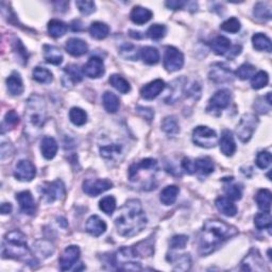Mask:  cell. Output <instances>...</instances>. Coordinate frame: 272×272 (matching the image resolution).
<instances>
[{
  "instance_id": "23",
  "label": "cell",
  "mask_w": 272,
  "mask_h": 272,
  "mask_svg": "<svg viewBox=\"0 0 272 272\" xmlns=\"http://www.w3.org/2000/svg\"><path fill=\"white\" fill-rule=\"evenodd\" d=\"M65 48H66V51L74 57H81L83 54H85L88 49L87 44L85 42L76 38L69 39L67 42H66Z\"/></svg>"
},
{
  "instance_id": "54",
  "label": "cell",
  "mask_w": 272,
  "mask_h": 272,
  "mask_svg": "<svg viewBox=\"0 0 272 272\" xmlns=\"http://www.w3.org/2000/svg\"><path fill=\"white\" fill-rule=\"evenodd\" d=\"M225 191L227 196L231 200H240L241 196H243V190L240 187L236 184H229L225 187Z\"/></svg>"
},
{
  "instance_id": "5",
  "label": "cell",
  "mask_w": 272,
  "mask_h": 272,
  "mask_svg": "<svg viewBox=\"0 0 272 272\" xmlns=\"http://www.w3.org/2000/svg\"><path fill=\"white\" fill-rule=\"evenodd\" d=\"M26 124L31 129H41L46 122V105L39 95H33L27 101Z\"/></svg>"
},
{
  "instance_id": "14",
  "label": "cell",
  "mask_w": 272,
  "mask_h": 272,
  "mask_svg": "<svg viewBox=\"0 0 272 272\" xmlns=\"http://www.w3.org/2000/svg\"><path fill=\"white\" fill-rule=\"evenodd\" d=\"M83 72L84 75L92 78V79H97V78H100L104 76L105 64L104 61H102V59L98 57L90 58L87 61V63L84 65Z\"/></svg>"
},
{
  "instance_id": "49",
  "label": "cell",
  "mask_w": 272,
  "mask_h": 272,
  "mask_svg": "<svg viewBox=\"0 0 272 272\" xmlns=\"http://www.w3.org/2000/svg\"><path fill=\"white\" fill-rule=\"evenodd\" d=\"M167 32V29L164 25H152L149 29H148V36L151 40H154V41H159L161 39L164 38L166 35Z\"/></svg>"
},
{
  "instance_id": "30",
  "label": "cell",
  "mask_w": 272,
  "mask_h": 272,
  "mask_svg": "<svg viewBox=\"0 0 272 272\" xmlns=\"http://www.w3.org/2000/svg\"><path fill=\"white\" fill-rule=\"evenodd\" d=\"M44 58L47 63L52 65H60L63 62V54L61 50L50 45L44 46Z\"/></svg>"
},
{
  "instance_id": "46",
  "label": "cell",
  "mask_w": 272,
  "mask_h": 272,
  "mask_svg": "<svg viewBox=\"0 0 272 272\" xmlns=\"http://www.w3.org/2000/svg\"><path fill=\"white\" fill-rule=\"evenodd\" d=\"M120 56L130 61H136L138 59L137 48L132 44H125L120 47Z\"/></svg>"
},
{
  "instance_id": "18",
  "label": "cell",
  "mask_w": 272,
  "mask_h": 272,
  "mask_svg": "<svg viewBox=\"0 0 272 272\" xmlns=\"http://www.w3.org/2000/svg\"><path fill=\"white\" fill-rule=\"evenodd\" d=\"M16 200L18 201V203H20L21 209L23 211V213L30 216L35 214L36 205L31 192L28 190L18 192L16 195Z\"/></svg>"
},
{
  "instance_id": "52",
  "label": "cell",
  "mask_w": 272,
  "mask_h": 272,
  "mask_svg": "<svg viewBox=\"0 0 272 272\" xmlns=\"http://www.w3.org/2000/svg\"><path fill=\"white\" fill-rule=\"evenodd\" d=\"M240 28H241L240 21L235 17L230 18V20L226 21L221 25V29L223 30V31L230 32V33H237L240 30Z\"/></svg>"
},
{
  "instance_id": "37",
  "label": "cell",
  "mask_w": 272,
  "mask_h": 272,
  "mask_svg": "<svg viewBox=\"0 0 272 272\" xmlns=\"http://www.w3.org/2000/svg\"><path fill=\"white\" fill-rule=\"evenodd\" d=\"M193 162H195L196 171L200 172L203 176H208L214 171V162L209 158H199Z\"/></svg>"
},
{
  "instance_id": "19",
  "label": "cell",
  "mask_w": 272,
  "mask_h": 272,
  "mask_svg": "<svg viewBox=\"0 0 272 272\" xmlns=\"http://www.w3.org/2000/svg\"><path fill=\"white\" fill-rule=\"evenodd\" d=\"M100 154L108 161H118L124 155L123 146L119 144H107L100 146Z\"/></svg>"
},
{
  "instance_id": "25",
  "label": "cell",
  "mask_w": 272,
  "mask_h": 272,
  "mask_svg": "<svg viewBox=\"0 0 272 272\" xmlns=\"http://www.w3.org/2000/svg\"><path fill=\"white\" fill-rule=\"evenodd\" d=\"M152 16L153 13L149 9L140 7V5L133 8L130 14L131 21L134 23H136V25H144V23L148 22L151 18H152Z\"/></svg>"
},
{
  "instance_id": "26",
  "label": "cell",
  "mask_w": 272,
  "mask_h": 272,
  "mask_svg": "<svg viewBox=\"0 0 272 272\" xmlns=\"http://www.w3.org/2000/svg\"><path fill=\"white\" fill-rule=\"evenodd\" d=\"M41 151L46 160H52L58 152V143L53 137L46 136L42 141Z\"/></svg>"
},
{
  "instance_id": "55",
  "label": "cell",
  "mask_w": 272,
  "mask_h": 272,
  "mask_svg": "<svg viewBox=\"0 0 272 272\" xmlns=\"http://www.w3.org/2000/svg\"><path fill=\"white\" fill-rule=\"evenodd\" d=\"M76 5L79 9L82 14L89 15L95 12V3L94 1H86V0H79L76 2Z\"/></svg>"
},
{
  "instance_id": "7",
  "label": "cell",
  "mask_w": 272,
  "mask_h": 272,
  "mask_svg": "<svg viewBox=\"0 0 272 272\" xmlns=\"http://www.w3.org/2000/svg\"><path fill=\"white\" fill-rule=\"evenodd\" d=\"M258 125V118L253 114H245L237 126L236 134L243 143H248Z\"/></svg>"
},
{
  "instance_id": "16",
  "label": "cell",
  "mask_w": 272,
  "mask_h": 272,
  "mask_svg": "<svg viewBox=\"0 0 272 272\" xmlns=\"http://www.w3.org/2000/svg\"><path fill=\"white\" fill-rule=\"evenodd\" d=\"M264 259L262 258L261 254H259L258 250L252 249L249 254H248L244 261L241 262V269L243 270H249V271H254V270H264Z\"/></svg>"
},
{
  "instance_id": "32",
  "label": "cell",
  "mask_w": 272,
  "mask_h": 272,
  "mask_svg": "<svg viewBox=\"0 0 272 272\" xmlns=\"http://www.w3.org/2000/svg\"><path fill=\"white\" fill-rule=\"evenodd\" d=\"M252 43H253V47L258 51L271 52L272 50L270 39L267 35H265L263 33H256L253 35Z\"/></svg>"
},
{
  "instance_id": "1",
  "label": "cell",
  "mask_w": 272,
  "mask_h": 272,
  "mask_svg": "<svg viewBox=\"0 0 272 272\" xmlns=\"http://www.w3.org/2000/svg\"><path fill=\"white\" fill-rule=\"evenodd\" d=\"M238 234V230L220 220H207L199 237V252L202 256L215 252L228 239Z\"/></svg>"
},
{
  "instance_id": "59",
  "label": "cell",
  "mask_w": 272,
  "mask_h": 272,
  "mask_svg": "<svg viewBox=\"0 0 272 272\" xmlns=\"http://www.w3.org/2000/svg\"><path fill=\"white\" fill-rule=\"evenodd\" d=\"M136 111L137 113L141 115L142 117H144L145 119H147L148 122H151V120L153 119L154 117V112L152 108H150V107H144V106H138L136 108Z\"/></svg>"
},
{
  "instance_id": "28",
  "label": "cell",
  "mask_w": 272,
  "mask_h": 272,
  "mask_svg": "<svg viewBox=\"0 0 272 272\" xmlns=\"http://www.w3.org/2000/svg\"><path fill=\"white\" fill-rule=\"evenodd\" d=\"M7 87L12 96H20L22 94L25 87H23L21 77L18 72H12V75L7 79Z\"/></svg>"
},
{
  "instance_id": "15",
  "label": "cell",
  "mask_w": 272,
  "mask_h": 272,
  "mask_svg": "<svg viewBox=\"0 0 272 272\" xmlns=\"http://www.w3.org/2000/svg\"><path fill=\"white\" fill-rule=\"evenodd\" d=\"M209 79L216 83H230L234 80V74L223 64H217L209 72Z\"/></svg>"
},
{
  "instance_id": "60",
  "label": "cell",
  "mask_w": 272,
  "mask_h": 272,
  "mask_svg": "<svg viewBox=\"0 0 272 272\" xmlns=\"http://www.w3.org/2000/svg\"><path fill=\"white\" fill-rule=\"evenodd\" d=\"M181 166L184 169V170L188 173V174H192L196 172V168H195V162L191 161L190 159H183L182 163H181Z\"/></svg>"
},
{
  "instance_id": "20",
  "label": "cell",
  "mask_w": 272,
  "mask_h": 272,
  "mask_svg": "<svg viewBox=\"0 0 272 272\" xmlns=\"http://www.w3.org/2000/svg\"><path fill=\"white\" fill-rule=\"evenodd\" d=\"M85 230L90 235H93L95 237H98L106 231V225L99 216L93 215L87 219Z\"/></svg>"
},
{
  "instance_id": "34",
  "label": "cell",
  "mask_w": 272,
  "mask_h": 272,
  "mask_svg": "<svg viewBox=\"0 0 272 272\" xmlns=\"http://www.w3.org/2000/svg\"><path fill=\"white\" fill-rule=\"evenodd\" d=\"M110 33V28L105 22L95 21L89 27V34L96 40H104Z\"/></svg>"
},
{
  "instance_id": "50",
  "label": "cell",
  "mask_w": 272,
  "mask_h": 272,
  "mask_svg": "<svg viewBox=\"0 0 272 272\" xmlns=\"http://www.w3.org/2000/svg\"><path fill=\"white\" fill-rule=\"evenodd\" d=\"M182 79H183V78H182ZM182 79L177 80L178 84H176V81L172 83L173 89H172L171 94L169 95V98L165 99L166 104H174V102H176L178 99H180L181 93H183V90H184V83L181 84V81H182Z\"/></svg>"
},
{
  "instance_id": "48",
  "label": "cell",
  "mask_w": 272,
  "mask_h": 272,
  "mask_svg": "<svg viewBox=\"0 0 272 272\" xmlns=\"http://www.w3.org/2000/svg\"><path fill=\"white\" fill-rule=\"evenodd\" d=\"M254 225L258 230H270L271 229V215L270 213L257 214L254 218Z\"/></svg>"
},
{
  "instance_id": "9",
  "label": "cell",
  "mask_w": 272,
  "mask_h": 272,
  "mask_svg": "<svg viewBox=\"0 0 272 272\" xmlns=\"http://www.w3.org/2000/svg\"><path fill=\"white\" fill-rule=\"evenodd\" d=\"M184 56L177 48L172 46L166 47L164 54V67L167 71L174 72L183 67Z\"/></svg>"
},
{
  "instance_id": "31",
  "label": "cell",
  "mask_w": 272,
  "mask_h": 272,
  "mask_svg": "<svg viewBox=\"0 0 272 272\" xmlns=\"http://www.w3.org/2000/svg\"><path fill=\"white\" fill-rule=\"evenodd\" d=\"M180 188L176 185H169L161 192V202L164 205H172L177 201Z\"/></svg>"
},
{
  "instance_id": "57",
  "label": "cell",
  "mask_w": 272,
  "mask_h": 272,
  "mask_svg": "<svg viewBox=\"0 0 272 272\" xmlns=\"http://www.w3.org/2000/svg\"><path fill=\"white\" fill-rule=\"evenodd\" d=\"M187 243H188V237L185 235H176L170 240V248L171 249H184Z\"/></svg>"
},
{
  "instance_id": "22",
  "label": "cell",
  "mask_w": 272,
  "mask_h": 272,
  "mask_svg": "<svg viewBox=\"0 0 272 272\" xmlns=\"http://www.w3.org/2000/svg\"><path fill=\"white\" fill-rule=\"evenodd\" d=\"M133 254L135 257H147L153 255L154 253V239L149 237L146 240H143L132 248Z\"/></svg>"
},
{
  "instance_id": "61",
  "label": "cell",
  "mask_w": 272,
  "mask_h": 272,
  "mask_svg": "<svg viewBox=\"0 0 272 272\" xmlns=\"http://www.w3.org/2000/svg\"><path fill=\"white\" fill-rule=\"evenodd\" d=\"M166 7L168 9H171V10H180V9H183L184 5L186 4V2L184 1H181V0H170V1H166Z\"/></svg>"
},
{
  "instance_id": "42",
  "label": "cell",
  "mask_w": 272,
  "mask_h": 272,
  "mask_svg": "<svg viewBox=\"0 0 272 272\" xmlns=\"http://www.w3.org/2000/svg\"><path fill=\"white\" fill-rule=\"evenodd\" d=\"M69 119L75 126H83L87 122V114L80 107H72L69 111Z\"/></svg>"
},
{
  "instance_id": "27",
  "label": "cell",
  "mask_w": 272,
  "mask_h": 272,
  "mask_svg": "<svg viewBox=\"0 0 272 272\" xmlns=\"http://www.w3.org/2000/svg\"><path fill=\"white\" fill-rule=\"evenodd\" d=\"M215 205L217 209H218L221 214L226 215L228 217H233L237 214V208L231 199L226 197H219L215 201Z\"/></svg>"
},
{
  "instance_id": "10",
  "label": "cell",
  "mask_w": 272,
  "mask_h": 272,
  "mask_svg": "<svg viewBox=\"0 0 272 272\" xmlns=\"http://www.w3.org/2000/svg\"><path fill=\"white\" fill-rule=\"evenodd\" d=\"M231 98H232V95L230 90L228 89L218 90V92L210 98L207 111L209 113L218 115L222 110H225V108H227L230 105Z\"/></svg>"
},
{
  "instance_id": "51",
  "label": "cell",
  "mask_w": 272,
  "mask_h": 272,
  "mask_svg": "<svg viewBox=\"0 0 272 272\" xmlns=\"http://www.w3.org/2000/svg\"><path fill=\"white\" fill-rule=\"evenodd\" d=\"M254 72H255L254 66L249 64V63H245L237 69L236 74H237L239 79L247 80V79H249L250 77L254 76Z\"/></svg>"
},
{
  "instance_id": "35",
  "label": "cell",
  "mask_w": 272,
  "mask_h": 272,
  "mask_svg": "<svg viewBox=\"0 0 272 272\" xmlns=\"http://www.w3.org/2000/svg\"><path fill=\"white\" fill-rule=\"evenodd\" d=\"M141 57L143 59V61L148 65L158 64L160 61V52L154 47L147 46L142 48Z\"/></svg>"
},
{
  "instance_id": "53",
  "label": "cell",
  "mask_w": 272,
  "mask_h": 272,
  "mask_svg": "<svg viewBox=\"0 0 272 272\" xmlns=\"http://www.w3.org/2000/svg\"><path fill=\"white\" fill-rule=\"evenodd\" d=\"M272 162V156L268 151H262L256 156V165L261 169H267Z\"/></svg>"
},
{
  "instance_id": "62",
  "label": "cell",
  "mask_w": 272,
  "mask_h": 272,
  "mask_svg": "<svg viewBox=\"0 0 272 272\" xmlns=\"http://www.w3.org/2000/svg\"><path fill=\"white\" fill-rule=\"evenodd\" d=\"M11 210H12L11 203H2V205H1V214L2 215L10 214Z\"/></svg>"
},
{
  "instance_id": "2",
  "label": "cell",
  "mask_w": 272,
  "mask_h": 272,
  "mask_svg": "<svg viewBox=\"0 0 272 272\" xmlns=\"http://www.w3.org/2000/svg\"><path fill=\"white\" fill-rule=\"evenodd\" d=\"M117 232L125 237L135 236L147 226V217L145 215L140 200L132 199L126 201L115 219Z\"/></svg>"
},
{
  "instance_id": "21",
  "label": "cell",
  "mask_w": 272,
  "mask_h": 272,
  "mask_svg": "<svg viewBox=\"0 0 272 272\" xmlns=\"http://www.w3.org/2000/svg\"><path fill=\"white\" fill-rule=\"evenodd\" d=\"M219 146L221 152L227 156H232L235 153V151H236V144H235L231 131L225 130L222 132L221 138L219 141Z\"/></svg>"
},
{
  "instance_id": "6",
  "label": "cell",
  "mask_w": 272,
  "mask_h": 272,
  "mask_svg": "<svg viewBox=\"0 0 272 272\" xmlns=\"http://www.w3.org/2000/svg\"><path fill=\"white\" fill-rule=\"evenodd\" d=\"M192 141L199 147L207 149L214 148L217 143V134L209 126H199L192 131Z\"/></svg>"
},
{
  "instance_id": "24",
  "label": "cell",
  "mask_w": 272,
  "mask_h": 272,
  "mask_svg": "<svg viewBox=\"0 0 272 272\" xmlns=\"http://www.w3.org/2000/svg\"><path fill=\"white\" fill-rule=\"evenodd\" d=\"M211 49L213 51L218 54V56H226L228 57L230 51L232 49L231 41H230L226 36H217L213 41H211Z\"/></svg>"
},
{
  "instance_id": "13",
  "label": "cell",
  "mask_w": 272,
  "mask_h": 272,
  "mask_svg": "<svg viewBox=\"0 0 272 272\" xmlns=\"http://www.w3.org/2000/svg\"><path fill=\"white\" fill-rule=\"evenodd\" d=\"M36 174V168L30 161L22 160L18 162V164L15 167L14 177L22 181V182H30L32 181Z\"/></svg>"
},
{
  "instance_id": "17",
  "label": "cell",
  "mask_w": 272,
  "mask_h": 272,
  "mask_svg": "<svg viewBox=\"0 0 272 272\" xmlns=\"http://www.w3.org/2000/svg\"><path fill=\"white\" fill-rule=\"evenodd\" d=\"M164 88L165 82L161 79H156L143 86L141 89V95L144 99L153 100L163 92Z\"/></svg>"
},
{
  "instance_id": "36",
  "label": "cell",
  "mask_w": 272,
  "mask_h": 272,
  "mask_svg": "<svg viewBox=\"0 0 272 272\" xmlns=\"http://www.w3.org/2000/svg\"><path fill=\"white\" fill-rule=\"evenodd\" d=\"M48 32L54 39L61 38V36L67 32V25L62 21L52 20L48 22Z\"/></svg>"
},
{
  "instance_id": "47",
  "label": "cell",
  "mask_w": 272,
  "mask_h": 272,
  "mask_svg": "<svg viewBox=\"0 0 272 272\" xmlns=\"http://www.w3.org/2000/svg\"><path fill=\"white\" fill-rule=\"evenodd\" d=\"M99 208L106 215H112L116 209V200L113 196L105 197L102 200H100Z\"/></svg>"
},
{
  "instance_id": "12",
  "label": "cell",
  "mask_w": 272,
  "mask_h": 272,
  "mask_svg": "<svg viewBox=\"0 0 272 272\" xmlns=\"http://www.w3.org/2000/svg\"><path fill=\"white\" fill-rule=\"evenodd\" d=\"M80 258V249L77 246H69L66 248L62 253L61 257L59 259L60 267L61 270L66 271L72 268V266L76 265Z\"/></svg>"
},
{
  "instance_id": "4",
  "label": "cell",
  "mask_w": 272,
  "mask_h": 272,
  "mask_svg": "<svg viewBox=\"0 0 272 272\" xmlns=\"http://www.w3.org/2000/svg\"><path fill=\"white\" fill-rule=\"evenodd\" d=\"M158 169L156 160L144 159L130 166L129 180L133 183L140 184L143 190L154 189L156 186L155 174Z\"/></svg>"
},
{
  "instance_id": "33",
  "label": "cell",
  "mask_w": 272,
  "mask_h": 272,
  "mask_svg": "<svg viewBox=\"0 0 272 272\" xmlns=\"http://www.w3.org/2000/svg\"><path fill=\"white\" fill-rule=\"evenodd\" d=\"M255 201L261 210L270 213L271 208V191L268 189L258 190L255 196Z\"/></svg>"
},
{
  "instance_id": "3",
  "label": "cell",
  "mask_w": 272,
  "mask_h": 272,
  "mask_svg": "<svg viewBox=\"0 0 272 272\" xmlns=\"http://www.w3.org/2000/svg\"><path fill=\"white\" fill-rule=\"evenodd\" d=\"M2 257L25 261L28 264L34 263V258L31 257V252L27 245L26 236L17 230L5 234L2 243Z\"/></svg>"
},
{
  "instance_id": "40",
  "label": "cell",
  "mask_w": 272,
  "mask_h": 272,
  "mask_svg": "<svg viewBox=\"0 0 272 272\" xmlns=\"http://www.w3.org/2000/svg\"><path fill=\"white\" fill-rule=\"evenodd\" d=\"M110 83L114 88H116L118 92H120L122 94H128L131 90L130 83L126 81L124 77L119 75L111 76Z\"/></svg>"
},
{
  "instance_id": "41",
  "label": "cell",
  "mask_w": 272,
  "mask_h": 272,
  "mask_svg": "<svg viewBox=\"0 0 272 272\" xmlns=\"http://www.w3.org/2000/svg\"><path fill=\"white\" fill-rule=\"evenodd\" d=\"M162 129L168 135H170V136L177 135L180 132V126H179L178 120L176 119V117H173V116L166 117L162 123Z\"/></svg>"
},
{
  "instance_id": "56",
  "label": "cell",
  "mask_w": 272,
  "mask_h": 272,
  "mask_svg": "<svg viewBox=\"0 0 272 272\" xmlns=\"http://www.w3.org/2000/svg\"><path fill=\"white\" fill-rule=\"evenodd\" d=\"M41 245L39 243H36L35 244V248H36V250H38V252L40 253V254H42V256H45V257H48L49 255H51L52 253H53V247L50 243H48V241L46 240H41L40 241Z\"/></svg>"
},
{
  "instance_id": "39",
  "label": "cell",
  "mask_w": 272,
  "mask_h": 272,
  "mask_svg": "<svg viewBox=\"0 0 272 272\" xmlns=\"http://www.w3.org/2000/svg\"><path fill=\"white\" fill-rule=\"evenodd\" d=\"M33 79L42 84H49L53 80V76L51 74V71L49 69H47L45 67H35L33 70Z\"/></svg>"
},
{
  "instance_id": "8",
  "label": "cell",
  "mask_w": 272,
  "mask_h": 272,
  "mask_svg": "<svg viewBox=\"0 0 272 272\" xmlns=\"http://www.w3.org/2000/svg\"><path fill=\"white\" fill-rule=\"evenodd\" d=\"M41 193L46 203H52L57 200H62L66 195V190L62 181L57 180L52 183H46L42 186Z\"/></svg>"
},
{
  "instance_id": "45",
  "label": "cell",
  "mask_w": 272,
  "mask_h": 272,
  "mask_svg": "<svg viewBox=\"0 0 272 272\" xmlns=\"http://www.w3.org/2000/svg\"><path fill=\"white\" fill-rule=\"evenodd\" d=\"M269 82V77L266 71H258L256 75L253 76L251 80V86L254 89H261L267 85Z\"/></svg>"
},
{
  "instance_id": "11",
  "label": "cell",
  "mask_w": 272,
  "mask_h": 272,
  "mask_svg": "<svg viewBox=\"0 0 272 272\" xmlns=\"http://www.w3.org/2000/svg\"><path fill=\"white\" fill-rule=\"evenodd\" d=\"M83 191L86 195L90 197H97L101 195L102 192H105L108 189H111L113 187V183L110 180L106 179H100V180H93L87 179L83 182Z\"/></svg>"
},
{
  "instance_id": "29",
  "label": "cell",
  "mask_w": 272,
  "mask_h": 272,
  "mask_svg": "<svg viewBox=\"0 0 272 272\" xmlns=\"http://www.w3.org/2000/svg\"><path fill=\"white\" fill-rule=\"evenodd\" d=\"M83 79L82 77V72L80 70V68L78 67L77 65L75 64H71L66 66L64 68V78H63V81L67 80L64 85L65 86H68V84H75V83H79L81 82Z\"/></svg>"
},
{
  "instance_id": "43",
  "label": "cell",
  "mask_w": 272,
  "mask_h": 272,
  "mask_svg": "<svg viewBox=\"0 0 272 272\" xmlns=\"http://www.w3.org/2000/svg\"><path fill=\"white\" fill-rule=\"evenodd\" d=\"M254 16L261 21H267L271 20V9L267 3L258 2L254 7Z\"/></svg>"
},
{
  "instance_id": "38",
  "label": "cell",
  "mask_w": 272,
  "mask_h": 272,
  "mask_svg": "<svg viewBox=\"0 0 272 272\" xmlns=\"http://www.w3.org/2000/svg\"><path fill=\"white\" fill-rule=\"evenodd\" d=\"M120 105L119 98L111 92H105L104 95V106L108 113H116Z\"/></svg>"
},
{
  "instance_id": "44",
  "label": "cell",
  "mask_w": 272,
  "mask_h": 272,
  "mask_svg": "<svg viewBox=\"0 0 272 272\" xmlns=\"http://www.w3.org/2000/svg\"><path fill=\"white\" fill-rule=\"evenodd\" d=\"M18 124H20V117H18V115L16 114L15 111H9L7 114H5V117L3 120V124H2V130L1 132L4 133L7 130L9 129H13L14 126H16Z\"/></svg>"
},
{
  "instance_id": "58",
  "label": "cell",
  "mask_w": 272,
  "mask_h": 272,
  "mask_svg": "<svg viewBox=\"0 0 272 272\" xmlns=\"http://www.w3.org/2000/svg\"><path fill=\"white\" fill-rule=\"evenodd\" d=\"M14 50L18 53V56L23 60V62L27 63V60H28L27 50H26V48L23 47V45L21 44V42L20 40H16V42L14 43Z\"/></svg>"
}]
</instances>
